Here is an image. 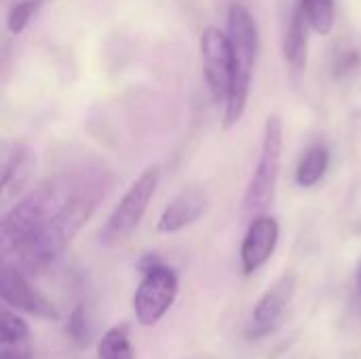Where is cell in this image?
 <instances>
[{
	"label": "cell",
	"mask_w": 361,
	"mask_h": 359,
	"mask_svg": "<svg viewBox=\"0 0 361 359\" xmlns=\"http://www.w3.org/2000/svg\"><path fill=\"white\" fill-rule=\"evenodd\" d=\"M0 296L2 303L15 311L40 320H53V322L59 317L57 307L27 281L23 269L8 260L2 262V271H0Z\"/></svg>",
	"instance_id": "8"
},
{
	"label": "cell",
	"mask_w": 361,
	"mask_h": 359,
	"mask_svg": "<svg viewBox=\"0 0 361 359\" xmlns=\"http://www.w3.org/2000/svg\"><path fill=\"white\" fill-rule=\"evenodd\" d=\"M0 359H30V349L25 343L0 345Z\"/></svg>",
	"instance_id": "20"
},
{
	"label": "cell",
	"mask_w": 361,
	"mask_h": 359,
	"mask_svg": "<svg viewBox=\"0 0 361 359\" xmlns=\"http://www.w3.org/2000/svg\"><path fill=\"white\" fill-rule=\"evenodd\" d=\"M283 159V121L277 114H271L262 127V142L256 169L245 188L241 203V214L247 222L258 216H264L275 201L279 171Z\"/></svg>",
	"instance_id": "4"
},
{
	"label": "cell",
	"mask_w": 361,
	"mask_h": 359,
	"mask_svg": "<svg viewBox=\"0 0 361 359\" xmlns=\"http://www.w3.org/2000/svg\"><path fill=\"white\" fill-rule=\"evenodd\" d=\"M178 292H180V279L173 269L161 262L154 269L146 271L144 279L140 281L133 294V311L137 322L146 328L159 324L173 307Z\"/></svg>",
	"instance_id": "6"
},
{
	"label": "cell",
	"mask_w": 361,
	"mask_h": 359,
	"mask_svg": "<svg viewBox=\"0 0 361 359\" xmlns=\"http://www.w3.org/2000/svg\"><path fill=\"white\" fill-rule=\"evenodd\" d=\"M106 195L104 176L87 174L74 176V184L55 216L13 256L15 264L21 269H44L53 264L82 231V226L93 218L99 201Z\"/></svg>",
	"instance_id": "1"
},
{
	"label": "cell",
	"mask_w": 361,
	"mask_h": 359,
	"mask_svg": "<svg viewBox=\"0 0 361 359\" xmlns=\"http://www.w3.org/2000/svg\"><path fill=\"white\" fill-rule=\"evenodd\" d=\"M328 167H330V150L324 144H315L307 148V152L302 154L296 167V184L300 188L317 186L324 180Z\"/></svg>",
	"instance_id": "14"
},
{
	"label": "cell",
	"mask_w": 361,
	"mask_h": 359,
	"mask_svg": "<svg viewBox=\"0 0 361 359\" xmlns=\"http://www.w3.org/2000/svg\"><path fill=\"white\" fill-rule=\"evenodd\" d=\"M209 209V195L203 186H184L161 212L157 231L161 235L180 233L197 224Z\"/></svg>",
	"instance_id": "10"
},
{
	"label": "cell",
	"mask_w": 361,
	"mask_h": 359,
	"mask_svg": "<svg viewBox=\"0 0 361 359\" xmlns=\"http://www.w3.org/2000/svg\"><path fill=\"white\" fill-rule=\"evenodd\" d=\"M36 167V159L32 154V150L19 146L15 148V152L4 161L2 167V193L4 197L19 193L32 178V171Z\"/></svg>",
	"instance_id": "13"
},
{
	"label": "cell",
	"mask_w": 361,
	"mask_h": 359,
	"mask_svg": "<svg viewBox=\"0 0 361 359\" xmlns=\"http://www.w3.org/2000/svg\"><path fill=\"white\" fill-rule=\"evenodd\" d=\"M294 292H296V275L283 273L256 303V307L252 311V320L245 328V336L247 339H264V336L273 334L281 326L286 311L294 298Z\"/></svg>",
	"instance_id": "9"
},
{
	"label": "cell",
	"mask_w": 361,
	"mask_h": 359,
	"mask_svg": "<svg viewBox=\"0 0 361 359\" xmlns=\"http://www.w3.org/2000/svg\"><path fill=\"white\" fill-rule=\"evenodd\" d=\"M298 6L315 34L319 36L332 34L334 23H336L334 0H298Z\"/></svg>",
	"instance_id": "15"
},
{
	"label": "cell",
	"mask_w": 361,
	"mask_h": 359,
	"mask_svg": "<svg viewBox=\"0 0 361 359\" xmlns=\"http://www.w3.org/2000/svg\"><path fill=\"white\" fill-rule=\"evenodd\" d=\"M161 184V167L148 165L125 190V195L118 199V203L112 207L110 216L106 218L104 226L99 229V243L102 245H118L123 243L144 220L157 188Z\"/></svg>",
	"instance_id": "5"
},
{
	"label": "cell",
	"mask_w": 361,
	"mask_h": 359,
	"mask_svg": "<svg viewBox=\"0 0 361 359\" xmlns=\"http://www.w3.org/2000/svg\"><path fill=\"white\" fill-rule=\"evenodd\" d=\"M42 0H17L11 4L8 13H6V30L15 36L23 34L27 30V25L32 23L36 11L40 8Z\"/></svg>",
	"instance_id": "18"
},
{
	"label": "cell",
	"mask_w": 361,
	"mask_h": 359,
	"mask_svg": "<svg viewBox=\"0 0 361 359\" xmlns=\"http://www.w3.org/2000/svg\"><path fill=\"white\" fill-rule=\"evenodd\" d=\"M30 336V326L27 322L17 315L15 309L2 307L0 311V345H19L25 343Z\"/></svg>",
	"instance_id": "17"
},
{
	"label": "cell",
	"mask_w": 361,
	"mask_h": 359,
	"mask_svg": "<svg viewBox=\"0 0 361 359\" xmlns=\"http://www.w3.org/2000/svg\"><path fill=\"white\" fill-rule=\"evenodd\" d=\"M309 30L300 6H296L290 15L286 36H283V57L292 74H302L309 61Z\"/></svg>",
	"instance_id": "12"
},
{
	"label": "cell",
	"mask_w": 361,
	"mask_h": 359,
	"mask_svg": "<svg viewBox=\"0 0 361 359\" xmlns=\"http://www.w3.org/2000/svg\"><path fill=\"white\" fill-rule=\"evenodd\" d=\"M74 176L51 178L23 195L0 220V250L4 260L13 258L61 207L70 195Z\"/></svg>",
	"instance_id": "2"
},
{
	"label": "cell",
	"mask_w": 361,
	"mask_h": 359,
	"mask_svg": "<svg viewBox=\"0 0 361 359\" xmlns=\"http://www.w3.org/2000/svg\"><path fill=\"white\" fill-rule=\"evenodd\" d=\"M279 243V222L264 214L250 222L241 243V267L245 275L260 271L275 254Z\"/></svg>",
	"instance_id": "11"
},
{
	"label": "cell",
	"mask_w": 361,
	"mask_h": 359,
	"mask_svg": "<svg viewBox=\"0 0 361 359\" xmlns=\"http://www.w3.org/2000/svg\"><path fill=\"white\" fill-rule=\"evenodd\" d=\"M68 334L76 345H87L89 341V324L87 313L82 307H74V311L68 317Z\"/></svg>",
	"instance_id": "19"
},
{
	"label": "cell",
	"mask_w": 361,
	"mask_h": 359,
	"mask_svg": "<svg viewBox=\"0 0 361 359\" xmlns=\"http://www.w3.org/2000/svg\"><path fill=\"white\" fill-rule=\"evenodd\" d=\"M226 32L233 44V83L228 97L224 102V129H233L245 114L250 93H252V76L258 59L260 34L258 23L250 8L241 2H233L226 15Z\"/></svg>",
	"instance_id": "3"
},
{
	"label": "cell",
	"mask_w": 361,
	"mask_h": 359,
	"mask_svg": "<svg viewBox=\"0 0 361 359\" xmlns=\"http://www.w3.org/2000/svg\"><path fill=\"white\" fill-rule=\"evenodd\" d=\"M203 74L216 104H224L233 83V44L228 32L207 25L199 40Z\"/></svg>",
	"instance_id": "7"
},
{
	"label": "cell",
	"mask_w": 361,
	"mask_h": 359,
	"mask_svg": "<svg viewBox=\"0 0 361 359\" xmlns=\"http://www.w3.org/2000/svg\"><path fill=\"white\" fill-rule=\"evenodd\" d=\"M97 358L99 359H133V347L129 341L127 326H114L110 328L97 347Z\"/></svg>",
	"instance_id": "16"
},
{
	"label": "cell",
	"mask_w": 361,
	"mask_h": 359,
	"mask_svg": "<svg viewBox=\"0 0 361 359\" xmlns=\"http://www.w3.org/2000/svg\"><path fill=\"white\" fill-rule=\"evenodd\" d=\"M357 286H360V290H361V264H360V269H357Z\"/></svg>",
	"instance_id": "21"
}]
</instances>
